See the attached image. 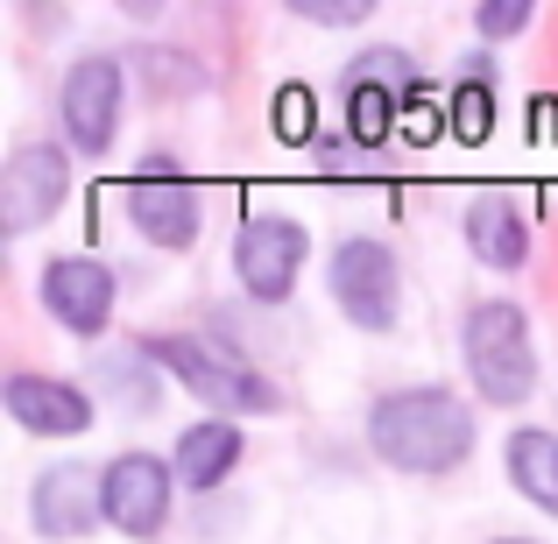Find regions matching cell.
<instances>
[{"mask_svg": "<svg viewBox=\"0 0 558 544\" xmlns=\"http://www.w3.org/2000/svg\"><path fill=\"white\" fill-rule=\"evenodd\" d=\"M368 452L396 474H417V481H438L452 467L474 460V403L438 382L424 389H389L375 396L368 410Z\"/></svg>", "mask_w": 558, "mask_h": 544, "instance_id": "6da1fadb", "label": "cell"}, {"mask_svg": "<svg viewBox=\"0 0 558 544\" xmlns=\"http://www.w3.org/2000/svg\"><path fill=\"white\" fill-rule=\"evenodd\" d=\"M163 375H178V389H191L205 410H219V418H269V410H283V389H276L269 375H262L247 354H233L227 340H205V333H170V340H149L142 347Z\"/></svg>", "mask_w": 558, "mask_h": 544, "instance_id": "7a4b0ae2", "label": "cell"}, {"mask_svg": "<svg viewBox=\"0 0 558 544\" xmlns=\"http://www.w3.org/2000/svg\"><path fill=\"white\" fill-rule=\"evenodd\" d=\"M460 354H466V375H474L481 403L509 410V403H531L537 396V340H531V318L517 304H502V298L474 304L460 326Z\"/></svg>", "mask_w": 558, "mask_h": 544, "instance_id": "3957f363", "label": "cell"}, {"mask_svg": "<svg viewBox=\"0 0 558 544\" xmlns=\"http://www.w3.org/2000/svg\"><path fill=\"white\" fill-rule=\"evenodd\" d=\"M417 93H424V78H417V64H410L403 50H361L354 64H347V78H340L347 135H354L361 149H389L396 121L417 107Z\"/></svg>", "mask_w": 558, "mask_h": 544, "instance_id": "277c9868", "label": "cell"}, {"mask_svg": "<svg viewBox=\"0 0 558 544\" xmlns=\"http://www.w3.org/2000/svg\"><path fill=\"white\" fill-rule=\"evenodd\" d=\"M332 276V304L354 333H396V312H403V269H396V247L375 241V233H347L326 262Z\"/></svg>", "mask_w": 558, "mask_h": 544, "instance_id": "5b68a950", "label": "cell"}, {"mask_svg": "<svg viewBox=\"0 0 558 544\" xmlns=\"http://www.w3.org/2000/svg\"><path fill=\"white\" fill-rule=\"evenodd\" d=\"M121 205H128V227H135L149 247H170V255H184V247L198 241L205 198H198V184H184L178 164H163V156H149V164L128 178Z\"/></svg>", "mask_w": 558, "mask_h": 544, "instance_id": "8992f818", "label": "cell"}, {"mask_svg": "<svg viewBox=\"0 0 558 544\" xmlns=\"http://www.w3.org/2000/svg\"><path fill=\"white\" fill-rule=\"evenodd\" d=\"M170 481H178L170 460H156V452H121V460L99 467V509H107V523L121 537L156 544L170 531Z\"/></svg>", "mask_w": 558, "mask_h": 544, "instance_id": "52a82bcc", "label": "cell"}, {"mask_svg": "<svg viewBox=\"0 0 558 544\" xmlns=\"http://www.w3.org/2000/svg\"><path fill=\"white\" fill-rule=\"evenodd\" d=\"M304 262H312V233L283 213H262V219H247L241 241H233V283L255 304H290Z\"/></svg>", "mask_w": 558, "mask_h": 544, "instance_id": "ba28073f", "label": "cell"}, {"mask_svg": "<svg viewBox=\"0 0 558 544\" xmlns=\"http://www.w3.org/2000/svg\"><path fill=\"white\" fill-rule=\"evenodd\" d=\"M121 99H128V78L113 57H78L57 85V121H64V142L78 156H107L113 135H121Z\"/></svg>", "mask_w": 558, "mask_h": 544, "instance_id": "9c48e42d", "label": "cell"}, {"mask_svg": "<svg viewBox=\"0 0 558 544\" xmlns=\"http://www.w3.org/2000/svg\"><path fill=\"white\" fill-rule=\"evenodd\" d=\"M113 298H121V283H113V269L99 255H50L43 262V312L71 340H99L113 326Z\"/></svg>", "mask_w": 558, "mask_h": 544, "instance_id": "30bf717a", "label": "cell"}, {"mask_svg": "<svg viewBox=\"0 0 558 544\" xmlns=\"http://www.w3.org/2000/svg\"><path fill=\"white\" fill-rule=\"evenodd\" d=\"M64 198H71V164H64V149H50V142H28V149L8 156V170H0V227H8V241L36 233Z\"/></svg>", "mask_w": 558, "mask_h": 544, "instance_id": "8fae6325", "label": "cell"}, {"mask_svg": "<svg viewBox=\"0 0 558 544\" xmlns=\"http://www.w3.org/2000/svg\"><path fill=\"white\" fill-rule=\"evenodd\" d=\"M0 403H8L14 432L28 438H78L93 432V396L64 375H8L0 382Z\"/></svg>", "mask_w": 558, "mask_h": 544, "instance_id": "7c38bea8", "label": "cell"}, {"mask_svg": "<svg viewBox=\"0 0 558 544\" xmlns=\"http://www.w3.org/2000/svg\"><path fill=\"white\" fill-rule=\"evenodd\" d=\"M28 523H36L43 537L71 544L85 537L93 523H107V509H99V474L93 467H50V474H36V488H28Z\"/></svg>", "mask_w": 558, "mask_h": 544, "instance_id": "4fadbf2b", "label": "cell"}, {"mask_svg": "<svg viewBox=\"0 0 558 544\" xmlns=\"http://www.w3.org/2000/svg\"><path fill=\"white\" fill-rule=\"evenodd\" d=\"M241 452H247V432H241L233 418H205V424H191V432L178 438V452H170V467H178V488L213 495L219 481L241 467Z\"/></svg>", "mask_w": 558, "mask_h": 544, "instance_id": "5bb4252c", "label": "cell"}, {"mask_svg": "<svg viewBox=\"0 0 558 544\" xmlns=\"http://www.w3.org/2000/svg\"><path fill=\"white\" fill-rule=\"evenodd\" d=\"M466 247H474L481 269L517 276L523 262H531V219H523L509 198H474L466 205Z\"/></svg>", "mask_w": 558, "mask_h": 544, "instance_id": "9a60e30c", "label": "cell"}, {"mask_svg": "<svg viewBox=\"0 0 558 544\" xmlns=\"http://www.w3.org/2000/svg\"><path fill=\"white\" fill-rule=\"evenodd\" d=\"M509 488L523 495L531 509H545V517H558V432H545V424H523V432H509Z\"/></svg>", "mask_w": 558, "mask_h": 544, "instance_id": "2e32d148", "label": "cell"}, {"mask_svg": "<svg viewBox=\"0 0 558 544\" xmlns=\"http://www.w3.org/2000/svg\"><path fill=\"white\" fill-rule=\"evenodd\" d=\"M446 121H452V142H466V149H481V142L495 135V85L481 78V64H474V78H460V85H452Z\"/></svg>", "mask_w": 558, "mask_h": 544, "instance_id": "e0dca14e", "label": "cell"}, {"mask_svg": "<svg viewBox=\"0 0 558 544\" xmlns=\"http://www.w3.org/2000/svg\"><path fill=\"white\" fill-rule=\"evenodd\" d=\"M269 121H276V135L298 149V142H312L318 135V99H312V85H283L276 93V107H269Z\"/></svg>", "mask_w": 558, "mask_h": 544, "instance_id": "ac0fdd59", "label": "cell"}, {"mask_svg": "<svg viewBox=\"0 0 558 544\" xmlns=\"http://www.w3.org/2000/svg\"><path fill=\"white\" fill-rule=\"evenodd\" d=\"M531 22H537V8H531V0H481V8H474V28H481L488 43L523 36Z\"/></svg>", "mask_w": 558, "mask_h": 544, "instance_id": "d6986e66", "label": "cell"}, {"mask_svg": "<svg viewBox=\"0 0 558 544\" xmlns=\"http://www.w3.org/2000/svg\"><path fill=\"white\" fill-rule=\"evenodd\" d=\"M298 14L318 22V28H361L375 8H368V0H298Z\"/></svg>", "mask_w": 558, "mask_h": 544, "instance_id": "ffe728a7", "label": "cell"}, {"mask_svg": "<svg viewBox=\"0 0 558 544\" xmlns=\"http://www.w3.org/2000/svg\"><path fill=\"white\" fill-rule=\"evenodd\" d=\"M495 544H531V537H495Z\"/></svg>", "mask_w": 558, "mask_h": 544, "instance_id": "44dd1931", "label": "cell"}]
</instances>
